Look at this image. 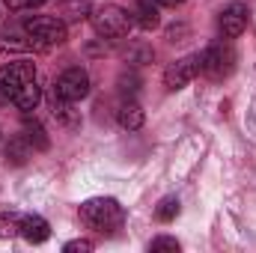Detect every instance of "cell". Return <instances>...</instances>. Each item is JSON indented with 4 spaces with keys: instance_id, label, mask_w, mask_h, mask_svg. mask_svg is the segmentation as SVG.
Instances as JSON below:
<instances>
[{
    "instance_id": "6da1fadb",
    "label": "cell",
    "mask_w": 256,
    "mask_h": 253,
    "mask_svg": "<svg viewBox=\"0 0 256 253\" xmlns=\"http://www.w3.org/2000/svg\"><path fill=\"white\" fill-rule=\"evenodd\" d=\"M80 224L92 232L110 236L116 230H122L126 224V208L114 200V196H92L86 202H80Z\"/></svg>"
},
{
    "instance_id": "7a4b0ae2",
    "label": "cell",
    "mask_w": 256,
    "mask_h": 253,
    "mask_svg": "<svg viewBox=\"0 0 256 253\" xmlns=\"http://www.w3.org/2000/svg\"><path fill=\"white\" fill-rule=\"evenodd\" d=\"M24 30H27V36H30V42L36 48H54V45H63L66 42V24L60 18H51V15L27 18Z\"/></svg>"
},
{
    "instance_id": "3957f363",
    "label": "cell",
    "mask_w": 256,
    "mask_h": 253,
    "mask_svg": "<svg viewBox=\"0 0 256 253\" xmlns=\"http://www.w3.org/2000/svg\"><path fill=\"white\" fill-rule=\"evenodd\" d=\"M131 24H134L131 15H128L122 6H114V3L98 6V9L92 12V27H96V33L104 36V39H122Z\"/></svg>"
},
{
    "instance_id": "277c9868",
    "label": "cell",
    "mask_w": 256,
    "mask_h": 253,
    "mask_svg": "<svg viewBox=\"0 0 256 253\" xmlns=\"http://www.w3.org/2000/svg\"><path fill=\"white\" fill-rule=\"evenodd\" d=\"M200 57H202V72L212 80H224L236 68V51H232L230 42H214L206 51H200Z\"/></svg>"
},
{
    "instance_id": "5b68a950",
    "label": "cell",
    "mask_w": 256,
    "mask_h": 253,
    "mask_svg": "<svg viewBox=\"0 0 256 253\" xmlns=\"http://www.w3.org/2000/svg\"><path fill=\"white\" fill-rule=\"evenodd\" d=\"M86 92H90V74L80 68V66H72V68H66L63 74L54 80V96L57 98H63V102H80V98H86Z\"/></svg>"
},
{
    "instance_id": "8992f818",
    "label": "cell",
    "mask_w": 256,
    "mask_h": 253,
    "mask_svg": "<svg viewBox=\"0 0 256 253\" xmlns=\"http://www.w3.org/2000/svg\"><path fill=\"white\" fill-rule=\"evenodd\" d=\"M200 72H202V57H200V54H188V57H182V60H176V63L167 66V72H164V86H167V90H182V86L191 84Z\"/></svg>"
},
{
    "instance_id": "52a82bcc",
    "label": "cell",
    "mask_w": 256,
    "mask_h": 253,
    "mask_svg": "<svg viewBox=\"0 0 256 253\" xmlns=\"http://www.w3.org/2000/svg\"><path fill=\"white\" fill-rule=\"evenodd\" d=\"M30 80H36V66L27 60H15V63H6L0 68V92L9 98Z\"/></svg>"
},
{
    "instance_id": "ba28073f",
    "label": "cell",
    "mask_w": 256,
    "mask_h": 253,
    "mask_svg": "<svg viewBox=\"0 0 256 253\" xmlns=\"http://www.w3.org/2000/svg\"><path fill=\"white\" fill-rule=\"evenodd\" d=\"M218 27H220V36H224V39L242 36L244 27H248V6H244V3L226 6V9L220 12V18H218Z\"/></svg>"
},
{
    "instance_id": "9c48e42d",
    "label": "cell",
    "mask_w": 256,
    "mask_h": 253,
    "mask_svg": "<svg viewBox=\"0 0 256 253\" xmlns=\"http://www.w3.org/2000/svg\"><path fill=\"white\" fill-rule=\"evenodd\" d=\"M21 236H24L27 242H33V244H42V242H48L51 226H48V220L39 218V214H21Z\"/></svg>"
},
{
    "instance_id": "30bf717a",
    "label": "cell",
    "mask_w": 256,
    "mask_h": 253,
    "mask_svg": "<svg viewBox=\"0 0 256 253\" xmlns=\"http://www.w3.org/2000/svg\"><path fill=\"white\" fill-rule=\"evenodd\" d=\"M137 27H143V30H155L158 24H161V18H158V6L152 3V0H140L137 6H134V18H131Z\"/></svg>"
},
{
    "instance_id": "8fae6325",
    "label": "cell",
    "mask_w": 256,
    "mask_h": 253,
    "mask_svg": "<svg viewBox=\"0 0 256 253\" xmlns=\"http://www.w3.org/2000/svg\"><path fill=\"white\" fill-rule=\"evenodd\" d=\"M116 120H120V126L126 128V131H137V128L143 126V108L137 104V102H122L120 104V110H116Z\"/></svg>"
},
{
    "instance_id": "7c38bea8",
    "label": "cell",
    "mask_w": 256,
    "mask_h": 253,
    "mask_svg": "<svg viewBox=\"0 0 256 253\" xmlns=\"http://www.w3.org/2000/svg\"><path fill=\"white\" fill-rule=\"evenodd\" d=\"M39 98H42V92H39V84H36V80H30V84H24V86H21L15 96H12V104H15L18 110H36Z\"/></svg>"
},
{
    "instance_id": "4fadbf2b",
    "label": "cell",
    "mask_w": 256,
    "mask_h": 253,
    "mask_svg": "<svg viewBox=\"0 0 256 253\" xmlns=\"http://www.w3.org/2000/svg\"><path fill=\"white\" fill-rule=\"evenodd\" d=\"M30 152H33V146L27 143V137H24V134H18V137H12V140H9V146H6V164L21 167V164L30 158Z\"/></svg>"
},
{
    "instance_id": "5bb4252c",
    "label": "cell",
    "mask_w": 256,
    "mask_h": 253,
    "mask_svg": "<svg viewBox=\"0 0 256 253\" xmlns=\"http://www.w3.org/2000/svg\"><path fill=\"white\" fill-rule=\"evenodd\" d=\"M54 116H57L66 128H78L80 126V116L72 110V102H63V98H57V96H54Z\"/></svg>"
},
{
    "instance_id": "9a60e30c",
    "label": "cell",
    "mask_w": 256,
    "mask_h": 253,
    "mask_svg": "<svg viewBox=\"0 0 256 253\" xmlns=\"http://www.w3.org/2000/svg\"><path fill=\"white\" fill-rule=\"evenodd\" d=\"M21 236V214L18 212H3L0 214V238Z\"/></svg>"
},
{
    "instance_id": "2e32d148",
    "label": "cell",
    "mask_w": 256,
    "mask_h": 253,
    "mask_svg": "<svg viewBox=\"0 0 256 253\" xmlns=\"http://www.w3.org/2000/svg\"><path fill=\"white\" fill-rule=\"evenodd\" d=\"M24 131H27L24 137H27V143H30L33 149H48V146H51V140L45 137V128L39 126V122H27Z\"/></svg>"
},
{
    "instance_id": "e0dca14e",
    "label": "cell",
    "mask_w": 256,
    "mask_h": 253,
    "mask_svg": "<svg viewBox=\"0 0 256 253\" xmlns=\"http://www.w3.org/2000/svg\"><path fill=\"white\" fill-rule=\"evenodd\" d=\"M176 214H179V200H176V196H164V200L158 202V208H155V218H158L161 224L173 220Z\"/></svg>"
},
{
    "instance_id": "ac0fdd59",
    "label": "cell",
    "mask_w": 256,
    "mask_h": 253,
    "mask_svg": "<svg viewBox=\"0 0 256 253\" xmlns=\"http://www.w3.org/2000/svg\"><path fill=\"white\" fill-rule=\"evenodd\" d=\"M33 48V42H18L15 36H0V54H21Z\"/></svg>"
},
{
    "instance_id": "d6986e66",
    "label": "cell",
    "mask_w": 256,
    "mask_h": 253,
    "mask_svg": "<svg viewBox=\"0 0 256 253\" xmlns=\"http://www.w3.org/2000/svg\"><path fill=\"white\" fill-rule=\"evenodd\" d=\"M86 12H90L86 0H68V3H66V15H68L72 21H78V18H86Z\"/></svg>"
},
{
    "instance_id": "ffe728a7",
    "label": "cell",
    "mask_w": 256,
    "mask_h": 253,
    "mask_svg": "<svg viewBox=\"0 0 256 253\" xmlns=\"http://www.w3.org/2000/svg\"><path fill=\"white\" fill-rule=\"evenodd\" d=\"M149 250H179V242L176 238H167V236H161V238H152V244H149Z\"/></svg>"
},
{
    "instance_id": "44dd1931",
    "label": "cell",
    "mask_w": 256,
    "mask_h": 253,
    "mask_svg": "<svg viewBox=\"0 0 256 253\" xmlns=\"http://www.w3.org/2000/svg\"><path fill=\"white\" fill-rule=\"evenodd\" d=\"M137 84H140V80H137V74H122V78H120V92L134 96V92H137Z\"/></svg>"
},
{
    "instance_id": "7402d4cb",
    "label": "cell",
    "mask_w": 256,
    "mask_h": 253,
    "mask_svg": "<svg viewBox=\"0 0 256 253\" xmlns=\"http://www.w3.org/2000/svg\"><path fill=\"white\" fill-rule=\"evenodd\" d=\"M42 3H48V0H6L9 9H36V6H42Z\"/></svg>"
},
{
    "instance_id": "603a6c76",
    "label": "cell",
    "mask_w": 256,
    "mask_h": 253,
    "mask_svg": "<svg viewBox=\"0 0 256 253\" xmlns=\"http://www.w3.org/2000/svg\"><path fill=\"white\" fill-rule=\"evenodd\" d=\"M92 250V242H80V238H78V242H68V244H66V253H90Z\"/></svg>"
},
{
    "instance_id": "cb8c5ba5",
    "label": "cell",
    "mask_w": 256,
    "mask_h": 253,
    "mask_svg": "<svg viewBox=\"0 0 256 253\" xmlns=\"http://www.w3.org/2000/svg\"><path fill=\"white\" fill-rule=\"evenodd\" d=\"M155 6H179V3H185V0H152Z\"/></svg>"
}]
</instances>
